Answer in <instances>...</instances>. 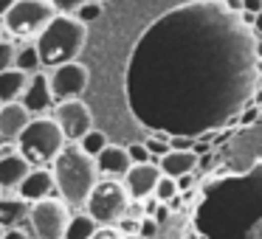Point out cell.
Returning <instances> with one entry per match:
<instances>
[{"instance_id":"obj_1","label":"cell","mask_w":262,"mask_h":239,"mask_svg":"<svg viewBox=\"0 0 262 239\" xmlns=\"http://www.w3.org/2000/svg\"><path fill=\"white\" fill-rule=\"evenodd\" d=\"M54 192L65 205H85L91 188L99 180L96 160L88 152H82L79 144H65L62 152L51 163Z\"/></svg>"},{"instance_id":"obj_2","label":"cell","mask_w":262,"mask_h":239,"mask_svg":"<svg viewBox=\"0 0 262 239\" xmlns=\"http://www.w3.org/2000/svg\"><path fill=\"white\" fill-rule=\"evenodd\" d=\"M88 40V26L79 23L74 14H54V20L34 37L37 54H40L42 70H51L57 65L76 62Z\"/></svg>"},{"instance_id":"obj_3","label":"cell","mask_w":262,"mask_h":239,"mask_svg":"<svg viewBox=\"0 0 262 239\" xmlns=\"http://www.w3.org/2000/svg\"><path fill=\"white\" fill-rule=\"evenodd\" d=\"M65 135L57 127V121L51 115H34V118L26 124V130L17 138V149L31 166H48L54 163L59 152L65 147Z\"/></svg>"},{"instance_id":"obj_4","label":"cell","mask_w":262,"mask_h":239,"mask_svg":"<svg viewBox=\"0 0 262 239\" xmlns=\"http://www.w3.org/2000/svg\"><path fill=\"white\" fill-rule=\"evenodd\" d=\"M57 9L51 0H17L6 14H3V31L14 40H34L42 29L54 20Z\"/></svg>"},{"instance_id":"obj_5","label":"cell","mask_w":262,"mask_h":239,"mask_svg":"<svg viewBox=\"0 0 262 239\" xmlns=\"http://www.w3.org/2000/svg\"><path fill=\"white\" fill-rule=\"evenodd\" d=\"M133 200L127 197L121 180H113V177H104V180H96V186L91 188L85 200V214L91 217L96 225H116L121 217L127 214Z\"/></svg>"},{"instance_id":"obj_6","label":"cell","mask_w":262,"mask_h":239,"mask_svg":"<svg viewBox=\"0 0 262 239\" xmlns=\"http://www.w3.org/2000/svg\"><path fill=\"white\" fill-rule=\"evenodd\" d=\"M68 217V205L59 197H46L40 203H31L29 208V222L37 239H62Z\"/></svg>"},{"instance_id":"obj_7","label":"cell","mask_w":262,"mask_h":239,"mask_svg":"<svg viewBox=\"0 0 262 239\" xmlns=\"http://www.w3.org/2000/svg\"><path fill=\"white\" fill-rule=\"evenodd\" d=\"M48 115L57 121V127L62 130V135H65L68 144H79L82 135L93 130V113L82 99H65V102H57Z\"/></svg>"},{"instance_id":"obj_8","label":"cell","mask_w":262,"mask_h":239,"mask_svg":"<svg viewBox=\"0 0 262 239\" xmlns=\"http://www.w3.org/2000/svg\"><path fill=\"white\" fill-rule=\"evenodd\" d=\"M48 74V87H51V96L54 102H65V99H79L82 90L88 87V68L76 59V62H65L57 65V68L46 70Z\"/></svg>"},{"instance_id":"obj_9","label":"cell","mask_w":262,"mask_h":239,"mask_svg":"<svg viewBox=\"0 0 262 239\" xmlns=\"http://www.w3.org/2000/svg\"><path fill=\"white\" fill-rule=\"evenodd\" d=\"M31 163L20 155L17 144H0V192H17Z\"/></svg>"},{"instance_id":"obj_10","label":"cell","mask_w":262,"mask_h":239,"mask_svg":"<svg viewBox=\"0 0 262 239\" xmlns=\"http://www.w3.org/2000/svg\"><path fill=\"white\" fill-rule=\"evenodd\" d=\"M158 177H161V172L152 160H149V163H133L130 169H127V175L121 177V186H124L127 197L141 203V200L152 197Z\"/></svg>"},{"instance_id":"obj_11","label":"cell","mask_w":262,"mask_h":239,"mask_svg":"<svg viewBox=\"0 0 262 239\" xmlns=\"http://www.w3.org/2000/svg\"><path fill=\"white\" fill-rule=\"evenodd\" d=\"M26 110L34 115H48L54 107V96H51V87H48V74L46 70H37V74L29 76V85H26L23 96L17 99Z\"/></svg>"},{"instance_id":"obj_12","label":"cell","mask_w":262,"mask_h":239,"mask_svg":"<svg viewBox=\"0 0 262 239\" xmlns=\"http://www.w3.org/2000/svg\"><path fill=\"white\" fill-rule=\"evenodd\" d=\"M17 194L26 203H40L46 197H54V175L48 166H31V172L23 177V183L17 186Z\"/></svg>"},{"instance_id":"obj_13","label":"cell","mask_w":262,"mask_h":239,"mask_svg":"<svg viewBox=\"0 0 262 239\" xmlns=\"http://www.w3.org/2000/svg\"><path fill=\"white\" fill-rule=\"evenodd\" d=\"M31 121V113L20 102L0 104V144H17L20 132Z\"/></svg>"},{"instance_id":"obj_14","label":"cell","mask_w":262,"mask_h":239,"mask_svg":"<svg viewBox=\"0 0 262 239\" xmlns=\"http://www.w3.org/2000/svg\"><path fill=\"white\" fill-rule=\"evenodd\" d=\"M93 160H96L99 177H113V180H121L127 175V169L133 166L127 147H116V144H107Z\"/></svg>"},{"instance_id":"obj_15","label":"cell","mask_w":262,"mask_h":239,"mask_svg":"<svg viewBox=\"0 0 262 239\" xmlns=\"http://www.w3.org/2000/svg\"><path fill=\"white\" fill-rule=\"evenodd\" d=\"M198 152L194 149H169V152L164 155V158H158V172L166 177H172V180H178V177L183 175H192L194 169H198Z\"/></svg>"},{"instance_id":"obj_16","label":"cell","mask_w":262,"mask_h":239,"mask_svg":"<svg viewBox=\"0 0 262 239\" xmlns=\"http://www.w3.org/2000/svg\"><path fill=\"white\" fill-rule=\"evenodd\" d=\"M31 205L20 197L17 192H3L0 194V225L3 228H20L29 220Z\"/></svg>"},{"instance_id":"obj_17","label":"cell","mask_w":262,"mask_h":239,"mask_svg":"<svg viewBox=\"0 0 262 239\" xmlns=\"http://www.w3.org/2000/svg\"><path fill=\"white\" fill-rule=\"evenodd\" d=\"M26 85H29V74H23V70H17V68L3 70V74H0V104L17 102V99L23 96Z\"/></svg>"},{"instance_id":"obj_18","label":"cell","mask_w":262,"mask_h":239,"mask_svg":"<svg viewBox=\"0 0 262 239\" xmlns=\"http://www.w3.org/2000/svg\"><path fill=\"white\" fill-rule=\"evenodd\" d=\"M14 68L23 70V74H37L42 70V62H40V54H37V45L34 40H23L14 45Z\"/></svg>"},{"instance_id":"obj_19","label":"cell","mask_w":262,"mask_h":239,"mask_svg":"<svg viewBox=\"0 0 262 239\" xmlns=\"http://www.w3.org/2000/svg\"><path fill=\"white\" fill-rule=\"evenodd\" d=\"M96 228L99 225L88 214H71L68 217V225H65V236L62 239H91Z\"/></svg>"},{"instance_id":"obj_20","label":"cell","mask_w":262,"mask_h":239,"mask_svg":"<svg viewBox=\"0 0 262 239\" xmlns=\"http://www.w3.org/2000/svg\"><path fill=\"white\" fill-rule=\"evenodd\" d=\"M107 144H110V141H107V135H104L102 130H96V127H93L91 132H85V135H82L79 149H82V152H88L91 158H96V155L102 152V149L107 147Z\"/></svg>"},{"instance_id":"obj_21","label":"cell","mask_w":262,"mask_h":239,"mask_svg":"<svg viewBox=\"0 0 262 239\" xmlns=\"http://www.w3.org/2000/svg\"><path fill=\"white\" fill-rule=\"evenodd\" d=\"M178 180H172V177H166V175H161L158 177V183H155V192H152V197L158 200V203H172V200L178 197Z\"/></svg>"},{"instance_id":"obj_22","label":"cell","mask_w":262,"mask_h":239,"mask_svg":"<svg viewBox=\"0 0 262 239\" xmlns=\"http://www.w3.org/2000/svg\"><path fill=\"white\" fill-rule=\"evenodd\" d=\"M74 17L79 20V23H93V20H99L102 17V0H85L79 9L74 12Z\"/></svg>"},{"instance_id":"obj_23","label":"cell","mask_w":262,"mask_h":239,"mask_svg":"<svg viewBox=\"0 0 262 239\" xmlns=\"http://www.w3.org/2000/svg\"><path fill=\"white\" fill-rule=\"evenodd\" d=\"M144 147H147L149 158H164L166 152H169V138L166 135H152L144 141Z\"/></svg>"},{"instance_id":"obj_24","label":"cell","mask_w":262,"mask_h":239,"mask_svg":"<svg viewBox=\"0 0 262 239\" xmlns=\"http://www.w3.org/2000/svg\"><path fill=\"white\" fill-rule=\"evenodd\" d=\"M14 45H17V42H14L12 37H6V40L0 42V74L14 68Z\"/></svg>"},{"instance_id":"obj_25","label":"cell","mask_w":262,"mask_h":239,"mask_svg":"<svg viewBox=\"0 0 262 239\" xmlns=\"http://www.w3.org/2000/svg\"><path fill=\"white\" fill-rule=\"evenodd\" d=\"M127 155H130L133 163H149V160H152L144 144H130V147H127Z\"/></svg>"},{"instance_id":"obj_26","label":"cell","mask_w":262,"mask_h":239,"mask_svg":"<svg viewBox=\"0 0 262 239\" xmlns=\"http://www.w3.org/2000/svg\"><path fill=\"white\" fill-rule=\"evenodd\" d=\"M85 0H51V6L57 9V14H74Z\"/></svg>"},{"instance_id":"obj_27","label":"cell","mask_w":262,"mask_h":239,"mask_svg":"<svg viewBox=\"0 0 262 239\" xmlns=\"http://www.w3.org/2000/svg\"><path fill=\"white\" fill-rule=\"evenodd\" d=\"M91 239H121V231L113 225H99L96 231H93Z\"/></svg>"},{"instance_id":"obj_28","label":"cell","mask_w":262,"mask_h":239,"mask_svg":"<svg viewBox=\"0 0 262 239\" xmlns=\"http://www.w3.org/2000/svg\"><path fill=\"white\" fill-rule=\"evenodd\" d=\"M0 239H31V236H29V231L20 225V228H3V236Z\"/></svg>"},{"instance_id":"obj_29","label":"cell","mask_w":262,"mask_h":239,"mask_svg":"<svg viewBox=\"0 0 262 239\" xmlns=\"http://www.w3.org/2000/svg\"><path fill=\"white\" fill-rule=\"evenodd\" d=\"M239 6H243L245 12H262V0H243Z\"/></svg>"},{"instance_id":"obj_30","label":"cell","mask_w":262,"mask_h":239,"mask_svg":"<svg viewBox=\"0 0 262 239\" xmlns=\"http://www.w3.org/2000/svg\"><path fill=\"white\" fill-rule=\"evenodd\" d=\"M14 3H17V0H0V20H3V14H6Z\"/></svg>"},{"instance_id":"obj_31","label":"cell","mask_w":262,"mask_h":239,"mask_svg":"<svg viewBox=\"0 0 262 239\" xmlns=\"http://www.w3.org/2000/svg\"><path fill=\"white\" fill-rule=\"evenodd\" d=\"M6 40V31H3V23H0V42Z\"/></svg>"},{"instance_id":"obj_32","label":"cell","mask_w":262,"mask_h":239,"mask_svg":"<svg viewBox=\"0 0 262 239\" xmlns=\"http://www.w3.org/2000/svg\"><path fill=\"white\" fill-rule=\"evenodd\" d=\"M121 239H141L138 233H127V236H121Z\"/></svg>"},{"instance_id":"obj_33","label":"cell","mask_w":262,"mask_h":239,"mask_svg":"<svg viewBox=\"0 0 262 239\" xmlns=\"http://www.w3.org/2000/svg\"><path fill=\"white\" fill-rule=\"evenodd\" d=\"M0 236H3V225H0Z\"/></svg>"},{"instance_id":"obj_34","label":"cell","mask_w":262,"mask_h":239,"mask_svg":"<svg viewBox=\"0 0 262 239\" xmlns=\"http://www.w3.org/2000/svg\"><path fill=\"white\" fill-rule=\"evenodd\" d=\"M0 194H3V192H0Z\"/></svg>"}]
</instances>
